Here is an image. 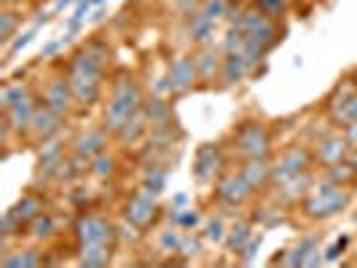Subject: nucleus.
Here are the masks:
<instances>
[{
    "instance_id": "obj_41",
    "label": "nucleus",
    "mask_w": 357,
    "mask_h": 268,
    "mask_svg": "<svg viewBox=\"0 0 357 268\" xmlns=\"http://www.w3.org/2000/svg\"><path fill=\"white\" fill-rule=\"evenodd\" d=\"M180 242H183V233L180 231H161L159 233V252H164V255H175V252H180Z\"/></svg>"
},
{
    "instance_id": "obj_15",
    "label": "nucleus",
    "mask_w": 357,
    "mask_h": 268,
    "mask_svg": "<svg viewBox=\"0 0 357 268\" xmlns=\"http://www.w3.org/2000/svg\"><path fill=\"white\" fill-rule=\"evenodd\" d=\"M110 132H107L105 126H94V129H86V132H81V134H75L70 143V150L75 153H81V156H86V159H94V156H100V153H105L107 145H110Z\"/></svg>"
},
{
    "instance_id": "obj_30",
    "label": "nucleus",
    "mask_w": 357,
    "mask_h": 268,
    "mask_svg": "<svg viewBox=\"0 0 357 268\" xmlns=\"http://www.w3.org/2000/svg\"><path fill=\"white\" fill-rule=\"evenodd\" d=\"M113 260V244H86L78 250V266L102 268Z\"/></svg>"
},
{
    "instance_id": "obj_8",
    "label": "nucleus",
    "mask_w": 357,
    "mask_h": 268,
    "mask_svg": "<svg viewBox=\"0 0 357 268\" xmlns=\"http://www.w3.org/2000/svg\"><path fill=\"white\" fill-rule=\"evenodd\" d=\"M252 194L255 191L248 185V180L242 178L239 172H226V175H220L218 182H215V201L220 207H229V210L245 207L250 201Z\"/></svg>"
},
{
    "instance_id": "obj_54",
    "label": "nucleus",
    "mask_w": 357,
    "mask_h": 268,
    "mask_svg": "<svg viewBox=\"0 0 357 268\" xmlns=\"http://www.w3.org/2000/svg\"><path fill=\"white\" fill-rule=\"evenodd\" d=\"M100 3H105V0H94V6H100Z\"/></svg>"
},
{
    "instance_id": "obj_3",
    "label": "nucleus",
    "mask_w": 357,
    "mask_h": 268,
    "mask_svg": "<svg viewBox=\"0 0 357 268\" xmlns=\"http://www.w3.org/2000/svg\"><path fill=\"white\" fill-rule=\"evenodd\" d=\"M234 150L242 159H268L271 156V132L264 121H242L234 129Z\"/></svg>"
},
{
    "instance_id": "obj_46",
    "label": "nucleus",
    "mask_w": 357,
    "mask_h": 268,
    "mask_svg": "<svg viewBox=\"0 0 357 268\" xmlns=\"http://www.w3.org/2000/svg\"><path fill=\"white\" fill-rule=\"evenodd\" d=\"M91 6H94V0H81V3H78L75 14L70 17V30H75V27H78V22H81V19H84L91 11Z\"/></svg>"
},
{
    "instance_id": "obj_10",
    "label": "nucleus",
    "mask_w": 357,
    "mask_h": 268,
    "mask_svg": "<svg viewBox=\"0 0 357 268\" xmlns=\"http://www.w3.org/2000/svg\"><path fill=\"white\" fill-rule=\"evenodd\" d=\"M167 91L172 94H185L197 86L199 81V70L197 62H194V54H180L175 59H169V68H167Z\"/></svg>"
},
{
    "instance_id": "obj_49",
    "label": "nucleus",
    "mask_w": 357,
    "mask_h": 268,
    "mask_svg": "<svg viewBox=\"0 0 357 268\" xmlns=\"http://www.w3.org/2000/svg\"><path fill=\"white\" fill-rule=\"evenodd\" d=\"M341 132H344V137H347V143H349V148H352V150H357V124L344 126Z\"/></svg>"
},
{
    "instance_id": "obj_14",
    "label": "nucleus",
    "mask_w": 357,
    "mask_h": 268,
    "mask_svg": "<svg viewBox=\"0 0 357 268\" xmlns=\"http://www.w3.org/2000/svg\"><path fill=\"white\" fill-rule=\"evenodd\" d=\"M38 105H40V100H38L36 94H27L24 100H19L14 102L11 107H6L3 110V121L14 129V134H27L30 132V124H33V116H36Z\"/></svg>"
},
{
    "instance_id": "obj_37",
    "label": "nucleus",
    "mask_w": 357,
    "mask_h": 268,
    "mask_svg": "<svg viewBox=\"0 0 357 268\" xmlns=\"http://www.w3.org/2000/svg\"><path fill=\"white\" fill-rule=\"evenodd\" d=\"M167 185V169L159 166V164H148L143 172V188L153 191V194H161Z\"/></svg>"
},
{
    "instance_id": "obj_5",
    "label": "nucleus",
    "mask_w": 357,
    "mask_h": 268,
    "mask_svg": "<svg viewBox=\"0 0 357 268\" xmlns=\"http://www.w3.org/2000/svg\"><path fill=\"white\" fill-rule=\"evenodd\" d=\"M107 59H110V49L102 40H89L86 46H81L78 52H73L68 59V70L70 75H89V78H105Z\"/></svg>"
},
{
    "instance_id": "obj_1",
    "label": "nucleus",
    "mask_w": 357,
    "mask_h": 268,
    "mask_svg": "<svg viewBox=\"0 0 357 268\" xmlns=\"http://www.w3.org/2000/svg\"><path fill=\"white\" fill-rule=\"evenodd\" d=\"M143 100L145 94L140 91L137 81L132 75H119L113 84H110V91H107V102L105 110H102V126L116 137V132L137 113L143 110Z\"/></svg>"
},
{
    "instance_id": "obj_48",
    "label": "nucleus",
    "mask_w": 357,
    "mask_h": 268,
    "mask_svg": "<svg viewBox=\"0 0 357 268\" xmlns=\"http://www.w3.org/2000/svg\"><path fill=\"white\" fill-rule=\"evenodd\" d=\"M175 8H178L180 14H188V17H191L194 11L202 8V3H199V0H175Z\"/></svg>"
},
{
    "instance_id": "obj_12",
    "label": "nucleus",
    "mask_w": 357,
    "mask_h": 268,
    "mask_svg": "<svg viewBox=\"0 0 357 268\" xmlns=\"http://www.w3.org/2000/svg\"><path fill=\"white\" fill-rule=\"evenodd\" d=\"M274 263H282V266L298 268V266H320L325 263V255L320 250V239L317 236H304L293 250H287L282 258H277Z\"/></svg>"
},
{
    "instance_id": "obj_9",
    "label": "nucleus",
    "mask_w": 357,
    "mask_h": 268,
    "mask_svg": "<svg viewBox=\"0 0 357 268\" xmlns=\"http://www.w3.org/2000/svg\"><path fill=\"white\" fill-rule=\"evenodd\" d=\"M40 102L54 110L59 118H70L73 107H75V97H73L70 81L68 75H54L43 84V91H40Z\"/></svg>"
},
{
    "instance_id": "obj_29",
    "label": "nucleus",
    "mask_w": 357,
    "mask_h": 268,
    "mask_svg": "<svg viewBox=\"0 0 357 268\" xmlns=\"http://www.w3.org/2000/svg\"><path fill=\"white\" fill-rule=\"evenodd\" d=\"M143 113H145V118L151 121V129L172 126V107H169V102L159 100V97H145Z\"/></svg>"
},
{
    "instance_id": "obj_50",
    "label": "nucleus",
    "mask_w": 357,
    "mask_h": 268,
    "mask_svg": "<svg viewBox=\"0 0 357 268\" xmlns=\"http://www.w3.org/2000/svg\"><path fill=\"white\" fill-rule=\"evenodd\" d=\"M65 40H70V38H62V40H54V43H49L43 52H40V59H49L52 54H56L59 52V46H65Z\"/></svg>"
},
{
    "instance_id": "obj_18",
    "label": "nucleus",
    "mask_w": 357,
    "mask_h": 268,
    "mask_svg": "<svg viewBox=\"0 0 357 268\" xmlns=\"http://www.w3.org/2000/svg\"><path fill=\"white\" fill-rule=\"evenodd\" d=\"M62 121H65V118H59L54 110H49V107L40 102L36 110V116H33V124H30V132H27V134H30L36 143H46V140H52V137L59 134Z\"/></svg>"
},
{
    "instance_id": "obj_34",
    "label": "nucleus",
    "mask_w": 357,
    "mask_h": 268,
    "mask_svg": "<svg viewBox=\"0 0 357 268\" xmlns=\"http://www.w3.org/2000/svg\"><path fill=\"white\" fill-rule=\"evenodd\" d=\"M226 233H229V226H226L223 214H210V217L202 223V236H204V242H210V244H223V242H226Z\"/></svg>"
},
{
    "instance_id": "obj_47",
    "label": "nucleus",
    "mask_w": 357,
    "mask_h": 268,
    "mask_svg": "<svg viewBox=\"0 0 357 268\" xmlns=\"http://www.w3.org/2000/svg\"><path fill=\"white\" fill-rule=\"evenodd\" d=\"M33 36H36V30H30V33H24V36H17V40H11V43L6 46V52H8V56H11V54H17L19 49H24V46L30 43V38H33Z\"/></svg>"
},
{
    "instance_id": "obj_32",
    "label": "nucleus",
    "mask_w": 357,
    "mask_h": 268,
    "mask_svg": "<svg viewBox=\"0 0 357 268\" xmlns=\"http://www.w3.org/2000/svg\"><path fill=\"white\" fill-rule=\"evenodd\" d=\"M27 236L33 239V242H49L56 236V220H54L52 212H43L40 217H36L30 226H27Z\"/></svg>"
},
{
    "instance_id": "obj_25",
    "label": "nucleus",
    "mask_w": 357,
    "mask_h": 268,
    "mask_svg": "<svg viewBox=\"0 0 357 268\" xmlns=\"http://www.w3.org/2000/svg\"><path fill=\"white\" fill-rule=\"evenodd\" d=\"M148 132H151V121L145 118L143 110H137V113H135V116L116 132V140H119L121 145H137L140 140L148 137Z\"/></svg>"
},
{
    "instance_id": "obj_40",
    "label": "nucleus",
    "mask_w": 357,
    "mask_h": 268,
    "mask_svg": "<svg viewBox=\"0 0 357 268\" xmlns=\"http://www.w3.org/2000/svg\"><path fill=\"white\" fill-rule=\"evenodd\" d=\"M229 8H231V0H202V11L210 19H215V22L226 19Z\"/></svg>"
},
{
    "instance_id": "obj_28",
    "label": "nucleus",
    "mask_w": 357,
    "mask_h": 268,
    "mask_svg": "<svg viewBox=\"0 0 357 268\" xmlns=\"http://www.w3.org/2000/svg\"><path fill=\"white\" fill-rule=\"evenodd\" d=\"M328 113H331L333 126H339V129H344V126H349V124H357V91L347 94L336 105H331Z\"/></svg>"
},
{
    "instance_id": "obj_23",
    "label": "nucleus",
    "mask_w": 357,
    "mask_h": 268,
    "mask_svg": "<svg viewBox=\"0 0 357 268\" xmlns=\"http://www.w3.org/2000/svg\"><path fill=\"white\" fill-rule=\"evenodd\" d=\"M274 188H277V196L285 204H301L306 194L314 188V178H312V172H306V175H298V178L287 180L282 185H274Z\"/></svg>"
},
{
    "instance_id": "obj_2",
    "label": "nucleus",
    "mask_w": 357,
    "mask_h": 268,
    "mask_svg": "<svg viewBox=\"0 0 357 268\" xmlns=\"http://www.w3.org/2000/svg\"><path fill=\"white\" fill-rule=\"evenodd\" d=\"M349 201H352V194H349L347 185H336V182L322 178L304 196L301 212L309 220H331V217L344 212L349 207Z\"/></svg>"
},
{
    "instance_id": "obj_53",
    "label": "nucleus",
    "mask_w": 357,
    "mask_h": 268,
    "mask_svg": "<svg viewBox=\"0 0 357 268\" xmlns=\"http://www.w3.org/2000/svg\"><path fill=\"white\" fill-rule=\"evenodd\" d=\"M352 226H355V231H357V212H355V217H352Z\"/></svg>"
},
{
    "instance_id": "obj_38",
    "label": "nucleus",
    "mask_w": 357,
    "mask_h": 268,
    "mask_svg": "<svg viewBox=\"0 0 357 268\" xmlns=\"http://www.w3.org/2000/svg\"><path fill=\"white\" fill-rule=\"evenodd\" d=\"M252 6H258L268 19H274V22H280V19H285L290 14V0H252Z\"/></svg>"
},
{
    "instance_id": "obj_55",
    "label": "nucleus",
    "mask_w": 357,
    "mask_h": 268,
    "mask_svg": "<svg viewBox=\"0 0 357 268\" xmlns=\"http://www.w3.org/2000/svg\"><path fill=\"white\" fill-rule=\"evenodd\" d=\"M36 3H38V0H36Z\"/></svg>"
},
{
    "instance_id": "obj_44",
    "label": "nucleus",
    "mask_w": 357,
    "mask_h": 268,
    "mask_svg": "<svg viewBox=\"0 0 357 268\" xmlns=\"http://www.w3.org/2000/svg\"><path fill=\"white\" fill-rule=\"evenodd\" d=\"M202 239H204V236H202ZM202 239H199V236H183V242H180V255H185V258L199 255V250H202Z\"/></svg>"
},
{
    "instance_id": "obj_26",
    "label": "nucleus",
    "mask_w": 357,
    "mask_h": 268,
    "mask_svg": "<svg viewBox=\"0 0 357 268\" xmlns=\"http://www.w3.org/2000/svg\"><path fill=\"white\" fill-rule=\"evenodd\" d=\"M213 36H215V19L207 17L202 8L194 11L188 17V38H191V43L194 46H207V43H213Z\"/></svg>"
},
{
    "instance_id": "obj_19",
    "label": "nucleus",
    "mask_w": 357,
    "mask_h": 268,
    "mask_svg": "<svg viewBox=\"0 0 357 268\" xmlns=\"http://www.w3.org/2000/svg\"><path fill=\"white\" fill-rule=\"evenodd\" d=\"M252 72V65L248 62V56L242 52L223 54V70H220V84L226 89H231L236 84H242L248 75Z\"/></svg>"
},
{
    "instance_id": "obj_43",
    "label": "nucleus",
    "mask_w": 357,
    "mask_h": 268,
    "mask_svg": "<svg viewBox=\"0 0 357 268\" xmlns=\"http://www.w3.org/2000/svg\"><path fill=\"white\" fill-rule=\"evenodd\" d=\"M347 247H349V236H339V239H336V244H331V247L325 250V263H333V260H339Z\"/></svg>"
},
{
    "instance_id": "obj_20",
    "label": "nucleus",
    "mask_w": 357,
    "mask_h": 268,
    "mask_svg": "<svg viewBox=\"0 0 357 268\" xmlns=\"http://www.w3.org/2000/svg\"><path fill=\"white\" fill-rule=\"evenodd\" d=\"M43 148L38 150V175H43V178H56V169L62 166V161H65V145L59 143V140H46V143H40Z\"/></svg>"
},
{
    "instance_id": "obj_39",
    "label": "nucleus",
    "mask_w": 357,
    "mask_h": 268,
    "mask_svg": "<svg viewBox=\"0 0 357 268\" xmlns=\"http://www.w3.org/2000/svg\"><path fill=\"white\" fill-rule=\"evenodd\" d=\"M245 46V33L236 27V24H229L226 27V36H223V54H234V52H242Z\"/></svg>"
},
{
    "instance_id": "obj_21",
    "label": "nucleus",
    "mask_w": 357,
    "mask_h": 268,
    "mask_svg": "<svg viewBox=\"0 0 357 268\" xmlns=\"http://www.w3.org/2000/svg\"><path fill=\"white\" fill-rule=\"evenodd\" d=\"M8 212H11V217H14L17 223H22V226L27 228L36 217H40V214L46 212V198L40 196V194H36V191H27Z\"/></svg>"
},
{
    "instance_id": "obj_36",
    "label": "nucleus",
    "mask_w": 357,
    "mask_h": 268,
    "mask_svg": "<svg viewBox=\"0 0 357 268\" xmlns=\"http://www.w3.org/2000/svg\"><path fill=\"white\" fill-rule=\"evenodd\" d=\"M27 94H33V91H30V86H27L24 81H17V84L8 81V84L0 89V107L6 110V107H11L14 102H19V100H24Z\"/></svg>"
},
{
    "instance_id": "obj_52",
    "label": "nucleus",
    "mask_w": 357,
    "mask_h": 268,
    "mask_svg": "<svg viewBox=\"0 0 357 268\" xmlns=\"http://www.w3.org/2000/svg\"><path fill=\"white\" fill-rule=\"evenodd\" d=\"M68 3H73V0H59V3H56V8H65Z\"/></svg>"
},
{
    "instance_id": "obj_31",
    "label": "nucleus",
    "mask_w": 357,
    "mask_h": 268,
    "mask_svg": "<svg viewBox=\"0 0 357 268\" xmlns=\"http://www.w3.org/2000/svg\"><path fill=\"white\" fill-rule=\"evenodd\" d=\"M119 172H121V164H119V159H116L110 150L100 153V156H94V159H91V164H89V175L94 180H100V182L113 180Z\"/></svg>"
},
{
    "instance_id": "obj_13",
    "label": "nucleus",
    "mask_w": 357,
    "mask_h": 268,
    "mask_svg": "<svg viewBox=\"0 0 357 268\" xmlns=\"http://www.w3.org/2000/svg\"><path fill=\"white\" fill-rule=\"evenodd\" d=\"M223 169V148L218 143L199 145L197 156H194V178L199 182H210L220 175Z\"/></svg>"
},
{
    "instance_id": "obj_22",
    "label": "nucleus",
    "mask_w": 357,
    "mask_h": 268,
    "mask_svg": "<svg viewBox=\"0 0 357 268\" xmlns=\"http://www.w3.org/2000/svg\"><path fill=\"white\" fill-rule=\"evenodd\" d=\"M239 175L248 180L252 191H264L266 185H271V161L268 159H245L239 166Z\"/></svg>"
},
{
    "instance_id": "obj_6",
    "label": "nucleus",
    "mask_w": 357,
    "mask_h": 268,
    "mask_svg": "<svg viewBox=\"0 0 357 268\" xmlns=\"http://www.w3.org/2000/svg\"><path fill=\"white\" fill-rule=\"evenodd\" d=\"M161 214V204H159V194L148 191V188H135L132 196L126 198L124 204V220L129 226H135L137 231H145L151 228Z\"/></svg>"
},
{
    "instance_id": "obj_45",
    "label": "nucleus",
    "mask_w": 357,
    "mask_h": 268,
    "mask_svg": "<svg viewBox=\"0 0 357 268\" xmlns=\"http://www.w3.org/2000/svg\"><path fill=\"white\" fill-rule=\"evenodd\" d=\"M261 242H264V236H261V233H258V236H252L250 242H248V247L239 252V263H252L255 250H261Z\"/></svg>"
},
{
    "instance_id": "obj_24",
    "label": "nucleus",
    "mask_w": 357,
    "mask_h": 268,
    "mask_svg": "<svg viewBox=\"0 0 357 268\" xmlns=\"http://www.w3.org/2000/svg\"><path fill=\"white\" fill-rule=\"evenodd\" d=\"M252 236V223L248 217H239V220H234L231 226H229V233H226V242H223V247L229 255H239V252L248 247V242H250Z\"/></svg>"
},
{
    "instance_id": "obj_42",
    "label": "nucleus",
    "mask_w": 357,
    "mask_h": 268,
    "mask_svg": "<svg viewBox=\"0 0 357 268\" xmlns=\"http://www.w3.org/2000/svg\"><path fill=\"white\" fill-rule=\"evenodd\" d=\"M175 223H178V228H183V231H191V228H199L204 220H202V214L197 210H178L175 212Z\"/></svg>"
},
{
    "instance_id": "obj_16",
    "label": "nucleus",
    "mask_w": 357,
    "mask_h": 268,
    "mask_svg": "<svg viewBox=\"0 0 357 268\" xmlns=\"http://www.w3.org/2000/svg\"><path fill=\"white\" fill-rule=\"evenodd\" d=\"M194 62H197L199 81H204V84H215V78H220V70H223V49H215L213 43H207V46H197V52H194Z\"/></svg>"
},
{
    "instance_id": "obj_27",
    "label": "nucleus",
    "mask_w": 357,
    "mask_h": 268,
    "mask_svg": "<svg viewBox=\"0 0 357 268\" xmlns=\"http://www.w3.org/2000/svg\"><path fill=\"white\" fill-rule=\"evenodd\" d=\"M0 266H6V268H36V266H43V252L38 250V247L8 250V252H3Z\"/></svg>"
},
{
    "instance_id": "obj_4",
    "label": "nucleus",
    "mask_w": 357,
    "mask_h": 268,
    "mask_svg": "<svg viewBox=\"0 0 357 268\" xmlns=\"http://www.w3.org/2000/svg\"><path fill=\"white\" fill-rule=\"evenodd\" d=\"M314 166H317V164H314L312 148L293 145V148L282 150L277 159L271 161V185H282V182H287V180L312 172Z\"/></svg>"
},
{
    "instance_id": "obj_17",
    "label": "nucleus",
    "mask_w": 357,
    "mask_h": 268,
    "mask_svg": "<svg viewBox=\"0 0 357 268\" xmlns=\"http://www.w3.org/2000/svg\"><path fill=\"white\" fill-rule=\"evenodd\" d=\"M70 81L73 97H75V107H91L100 102L102 97V81L100 78H89V75H70L65 72Z\"/></svg>"
},
{
    "instance_id": "obj_51",
    "label": "nucleus",
    "mask_w": 357,
    "mask_h": 268,
    "mask_svg": "<svg viewBox=\"0 0 357 268\" xmlns=\"http://www.w3.org/2000/svg\"><path fill=\"white\" fill-rule=\"evenodd\" d=\"M349 161H352V166L357 169V150H352V153H349Z\"/></svg>"
},
{
    "instance_id": "obj_7",
    "label": "nucleus",
    "mask_w": 357,
    "mask_h": 268,
    "mask_svg": "<svg viewBox=\"0 0 357 268\" xmlns=\"http://www.w3.org/2000/svg\"><path fill=\"white\" fill-rule=\"evenodd\" d=\"M75 239H78L81 247H86V244H116L119 228L102 214L86 212L75 220Z\"/></svg>"
},
{
    "instance_id": "obj_11",
    "label": "nucleus",
    "mask_w": 357,
    "mask_h": 268,
    "mask_svg": "<svg viewBox=\"0 0 357 268\" xmlns=\"http://www.w3.org/2000/svg\"><path fill=\"white\" fill-rule=\"evenodd\" d=\"M312 153H314V164H317L320 169H325V166H333V164H339V161L349 159L352 148L347 143L344 132H331V134H325V137H320V140L314 143Z\"/></svg>"
},
{
    "instance_id": "obj_35",
    "label": "nucleus",
    "mask_w": 357,
    "mask_h": 268,
    "mask_svg": "<svg viewBox=\"0 0 357 268\" xmlns=\"http://www.w3.org/2000/svg\"><path fill=\"white\" fill-rule=\"evenodd\" d=\"M19 24H22V17H19L11 6H6L3 14H0V43H3V46L11 43V38H14Z\"/></svg>"
},
{
    "instance_id": "obj_33",
    "label": "nucleus",
    "mask_w": 357,
    "mask_h": 268,
    "mask_svg": "<svg viewBox=\"0 0 357 268\" xmlns=\"http://www.w3.org/2000/svg\"><path fill=\"white\" fill-rule=\"evenodd\" d=\"M322 178L331 180V182H336V185H352L357 180V169L352 166V161H339V164H333V166H325L322 169Z\"/></svg>"
}]
</instances>
